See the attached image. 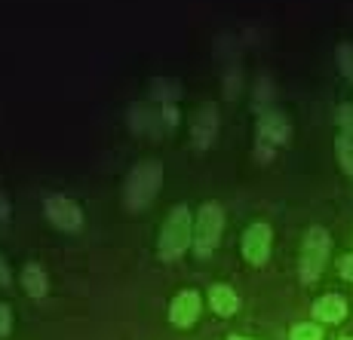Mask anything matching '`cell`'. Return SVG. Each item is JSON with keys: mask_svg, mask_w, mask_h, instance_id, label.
Here are the masks:
<instances>
[{"mask_svg": "<svg viewBox=\"0 0 353 340\" xmlns=\"http://www.w3.org/2000/svg\"><path fill=\"white\" fill-rule=\"evenodd\" d=\"M196 316H200V295H196V291H181V295H175L172 307H169L172 325L188 328V325H194Z\"/></svg>", "mask_w": 353, "mask_h": 340, "instance_id": "8", "label": "cell"}, {"mask_svg": "<svg viewBox=\"0 0 353 340\" xmlns=\"http://www.w3.org/2000/svg\"><path fill=\"white\" fill-rule=\"evenodd\" d=\"M292 340H323V331L316 328V325H307V322H298L295 328H292Z\"/></svg>", "mask_w": 353, "mask_h": 340, "instance_id": "16", "label": "cell"}, {"mask_svg": "<svg viewBox=\"0 0 353 340\" xmlns=\"http://www.w3.org/2000/svg\"><path fill=\"white\" fill-rule=\"evenodd\" d=\"M10 325H12V316H10V310L0 304V337H6L10 334Z\"/></svg>", "mask_w": 353, "mask_h": 340, "instance_id": "22", "label": "cell"}, {"mask_svg": "<svg viewBox=\"0 0 353 340\" xmlns=\"http://www.w3.org/2000/svg\"><path fill=\"white\" fill-rule=\"evenodd\" d=\"M341 340H350V337H341Z\"/></svg>", "mask_w": 353, "mask_h": 340, "instance_id": "27", "label": "cell"}, {"mask_svg": "<svg viewBox=\"0 0 353 340\" xmlns=\"http://www.w3.org/2000/svg\"><path fill=\"white\" fill-rule=\"evenodd\" d=\"M230 340H246V337H230Z\"/></svg>", "mask_w": 353, "mask_h": 340, "instance_id": "26", "label": "cell"}, {"mask_svg": "<svg viewBox=\"0 0 353 340\" xmlns=\"http://www.w3.org/2000/svg\"><path fill=\"white\" fill-rule=\"evenodd\" d=\"M3 285H10V270H6L3 257H0V288H3Z\"/></svg>", "mask_w": 353, "mask_h": 340, "instance_id": "24", "label": "cell"}, {"mask_svg": "<svg viewBox=\"0 0 353 340\" xmlns=\"http://www.w3.org/2000/svg\"><path fill=\"white\" fill-rule=\"evenodd\" d=\"M129 126H132L135 132H157L160 114H151L145 105H135L132 111H129Z\"/></svg>", "mask_w": 353, "mask_h": 340, "instance_id": "12", "label": "cell"}, {"mask_svg": "<svg viewBox=\"0 0 353 340\" xmlns=\"http://www.w3.org/2000/svg\"><path fill=\"white\" fill-rule=\"evenodd\" d=\"M243 255L252 264H264L270 255V227L268 224H252L243 236Z\"/></svg>", "mask_w": 353, "mask_h": 340, "instance_id": "6", "label": "cell"}, {"mask_svg": "<svg viewBox=\"0 0 353 340\" xmlns=\"http://www.w3.org/2000/svg\"><path fill=\"white\" fill-rule=\"evenodd\" d=\"M219 132V111L215 107H200L191 123V135H194V145L196 147H209Z\"/></svg>", "mask_w": 353, "mask_h": 340, "instance_id": "9", "label": "cell"}, {"mask_svg": "<svg viewBox=\"0 0 353 340\" xmlns=\"http://www.w3.org/2000/svg\"><path fill=\"white\" fill-rule=\"evenodd\" d=\"M6 215H10V202H6V196L0 193V221H3Z\"/></svg>", "mask_w": 353, "mask_h": 340, "instance_id": "25", "label": "cell"}, {"mask_svg": "<svg viewBox=\"0 0 353 340\" xmlns=\"http://www.w3.org/2000/svg\"><path fill=\"white\" fill-rule=\"evenodd\" d=\"M325 257H329V236L323 227H310L301 251V282H316L325 267Z\"/></svg>", "mask_w": 353, "mask_h": 340, "instance_id": "3", "label": "cell"}, {"mask_svg": "<svg viewBox=\"0 0 353 340\" xmlns=\"http://www.w3.org/2000/svg\"><path fill=\"white\" fill-rule=\"evenodd\" d=\"M274 98V83H270V77H261L255 86V105H261V101H270Z\"/></svg>", "mask_w": 353, "mask_h": 340, "instance_id": "18", "label": "cell"}, {"mask_svg": "<svg viewBox=\"0 0 353 340\" xmlns=\"http://www.w3.org/2000/svg\"><path fill=\"white\" fill-rule=\"evenodd\" d=\"M225 86H228V89H225V95H228V98H234V95L236 92H240V74H228V80H225Z\"/></svg>", "mask_w": 353, "mask_h": 340, "instance_id": "21", "label": "cell"}, {"mask_svg": "<svg viewBox=\"0 0 353 340\" xmlns=\"http://www.w3.org/2000/svg\"><path fill=\"white\" fill-rule=\"evenodd\" d=\"M22 285L31 297H43L46 295V273L37 264H28V267L22 270Z\"/></svg>", "mask_w": 353, "mask_h": 340, "instance_id": "13", "label": "cell"}, {"mask_svg": "<svg viewBox=\"0 0 353 340\" xmlns=\"http://www.w3.org/2000/svg\"><path fill=\"white\" fill-rule=\"evenodd\" d=\"M160 181H163V166L157 160L139 162L126 178V206L132 212H141L145 206H151V200L160 190Z\"/></svg>", "mask_w": 353, "mask_h": 340, "instance_id": "1", "label": "cell"}, {"mask_svg": "<svg viewBox=\"0 0 353 340\" xmlns=\"http://www.w3.org/2000/svg\"><path fill=\"white\" fill-rule=\"evenodd\" d=\"M335 153H338V162H341L344 172L353 175V138L350 135H341V138L335 141Z\"/></svg>", "mask_w": 353, "mask_h": 340, "instance_id": "14", "label": "cell"}, {"mask_svg": "<svg viewBox=\"0 0 353 340\" xmlns=\"http://www.w3.org/2000/svg\"><path fill=\"white\" fill-rule=\"evenodd\" d=\"M338 123L344 126V135L353 138V105H341L338 107Z\"/></svg>", "mask_w": 353, "mask_h": 340, "instance_id": "19", "label": "cell"}, {"mask_svg": "<svg viewBox=\"0 0 353 340\" xmlns=\"http://www.w3.org/2000/svg\"><path fill=\"white\" fill-rule=\"evenodd\" d=\"M154 98H160V101H172V98H179V83L175 80H154Z\"/></svg>", "mask_w": 353, "mask_h": 340, "instance_id": "15", "label": "cell"}, {"mask_svg": "<svg viewBox=\"0 0 353 340\" xmlns=\"http://www.w3.org/2000/svg\"><path fill=\"white\" fill-rule=\"evenodd\" d=\"M338 65H341L344 77L353 80V46H341V50H338Z\"/></svg>", "mask_w": 353, "mask_h": 340, "instance_id": "17", "label": "cell"}, {"mask_svg": "<svg viewBox=\"0 0 353 340\" xmlns=\"http://www.w3.org/2000/svg\"><path fill=\"white\" fill-rule=\"evenodd\" d=\"M209 301H212V310L219 312V316H230V312L240 307V297H236L234 288H228V285H212Z\"/></svg>", "mask_w": 353, "mask_h": 340, "instance_id": "11", "label": "cell"}, {"mask_svg": "<svg viewBox=\"0 0 353 340\" xmlns=\"http://www.w3.org/2000/svg\"><path fill=\"white\" fill-rule=\"evenodd\" d=\"M314 316L320 319V322H341L344 316H347V304H344L341 295H325L320 301L314 304Z\"/></svg>", "mask_w": 353, "mask_h": 340, "instance_id": "10", "label": "cell"}, {"mask_svg": "<svg viewBox=\"0 0 353 340\" xmlns=\"http://www.w3.org/2000/svg\"><path fill=\"white\" fill-rule=\"evenodd\" d=\"M163 120H166L169 126H175L179 123V111H175V107H163Z\"/></svg>", "mask_w": 353, "mask_h": 340, "instance_id": "23", "label": "cell"}, {"mask_svg": "<svg viewBox=\"0 0 353 340\" xmlns=\"http://www.w3.org/2000/svg\"><path fill=\"white\" fill-rule=\"evenodd\" d=\"M46 217H50L56 227L62 230H77L83 224V212H80L77 202H71L68 196H50L46 200Z\"/></svg>", "mask_w": 353, "mask_h": 340, "instance_id": "5", "label": "cell"}, {"mask_svg": "<svg viewBox=\"0 0 353 340\" xmlns=\"http://www.w3.org/2000/svg\"><path fill=\"white\" fill-rule=\"evenodd\" d=\"M194 233H191V215H188L185 206H175L169 212L166 224H163V233H160V257L166 261H175L179 255H185V248L191 246Z\"/></svg>", "mask_w": 353, "mask_h": 340, "instance_id": "2", "label": "cell"}, {"mask_svg": "<svg viewBox=\"0 0 353 340\" xmlns=\"http://www.w3.org/2000/svg\"><path fill=\"white\" fill-rule=\"evenodd\" d=\"M258 132H261V138L270 141V145H286L289 135H292V126H289L286 114H280V111H264L261 120H258Z\"/></svg>", "mask_w": 353, "mask_h": 340, "instance_id": "7", "label": "cell"}, {"mask_svg": "<svg viewBox=\"0 0 353 340\" xmlns=\"http://www.w3.org/2000/svg\"><path fill=\"white\" fill-rule=\"evenodd\" d=\"M221 209L215 202H206L200 209V217H196V227H194V248L200 257L212 255V248L219 246V236H221Z\"/></svg>", "mask_w": 353, "mask_h": 340, "instance_id": "4", "label": "cell"}, {"mask_svg": "<svg viewBox=\"0 0 353 340\" xmlns=\"http://www.w3.org/2000/svg\"><path fill=\"white\" fill-rule=\"evenodd\" d=\"M338 273H341L344 279H350V282H353V255H344L341 261H338Z\"/></svg>", "mask_w": 353, "mask_h": 340, "instance_id": "20", "label": "cell"}]
</instances>
